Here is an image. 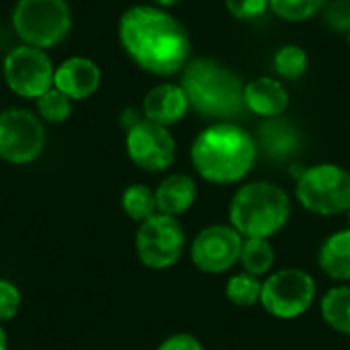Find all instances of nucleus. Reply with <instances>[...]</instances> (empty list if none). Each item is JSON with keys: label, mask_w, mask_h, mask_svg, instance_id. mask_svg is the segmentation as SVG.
I'll return each mask as SVG.
<instances>
[{"label": "nucleus", "mask_w": 350, "mask_h": 350, "mask_svg": "<svg viewBox=\"0 0 350 350\" xmlns=\"http://www.w3.org/2000/svg\"><path fill=\"white\" fill-rule=\"evenodd\" d=\"M295 199L316 215L332 217L350 209V172L338 164H316L306 168L295 185Z\"/></svg>", "instance_id": "nucleus-6"}, {"label": "nucleus", "mask_w": 350, "mask_h": 350, "mask_svg": "<svg viewBox=\"0 0 350 350\" xmlns=\"http://www.w3.org/2000/svg\"><path fill=\"white\" fill-rule=\"evenodd\" d=\"M347 217H349V228H350V209L347 211Z\"/></svg>", "instance_id": "nucleus-33"}, {"label": "nucleus", "mask_w": 350, "mask_h": 350, "mask_svg": "<svg viewBox=\"0 0 350 350\" xmlns=\"http://www.w3.org/2000/svg\"><path fill=\"white\" fill-rule=\"evenodd\" d=\"M320 314L332 330L350 336V287L328 289L320 299Z\"/></svg>", "instance_id": "nucleus-19"}, {"label": "nucleus", "mask_w": 350, "mask_h": 350, "mask_svg": "<svg viewBox=\"0 0 350 350\" xmlns=\"http://www.w3.org/2000/svg\"><path fill=\"white\" fill-rule=\"evenodd\" d=\"M187 236L176 217L156 213L139 224L135 234V250L148 269L164 271L174 267L185 252Z\"/></svg>", "instance_id": "nucleus-8"}, {"label": "nucleus", "mask_w": 350, "mask_h": 350, "mask_svg": "<svg viewBox=\"0 0 350 350\" xmlns=\"http://www.w3.org/2000/svg\"><path fill=\"white\" fill-rule=\"evenodd\" d=\"M226 297L236 308H252L260 304L262 297V281L250 273H238L234 275L226 285Z\"/></svg>", "instance_id": "nucleus-22"}, {"label": "nucleus", "mask_w": 350, "mask_h": 350, "mask_svg": "<svg viewBox=\"0 0 350 350\" xmlns=\"http://www.w3.org/2000/svg\"><path fill=\"white\" fill-rule=\"evenodd\" d=\"M37 111H39L41 119H45L49 123H62L72 115V98L66 96L55 86H51L47 92H43L37 98Z\"/></svg>", "instance_id": "nucleus-25"}, {"label": "nucleus", "mask_w": 350, "mask_h": 350, "mask_svg": "<svg viewBox=\"0 0 350 350\" xmlns=\"http://www.w3.org/2000/svg\"><path fill=\"white\" fill-rule=\"evenodd\" d=\"M256 156V139L232 121L209 125L191 146V162L197 174L213 185L242 180L252 170Z\"/></svg>", "instance_id": "nucleus-2"}, {"label": "nucleus", "mask_w": 350, "mask_h": 350, "mask_svg": "<svg viewBox=\"0 0 350 350\" xmlns=\"http://www.w3.org/2000/svg\"><path fill=\"white\" fill-rule=\"evenodd\" d=\"M256 146H260L267 156L275 160H283L289 158L299 148V131L291 121L283 117L267 119L258 129Z\"/></svg>", "instance_id": "nucleus-17"}, {"label": "nucleus", "mask_w": 350, "mask_h": 350, "mask_svg": "<svg viewBox=\"0 0 350 350\" xmlns=\"http://www.w3.org/2000/svg\"><path fill=\"white\" fill-rule=\"evenodd\" d=\"M347 43H349V49H350V31L347 33Z\"/></svg>", "instance_id": "nucleus-32"}, {"label": "nucleus", "mask_w": 350, "mask_h": 350, "mask_svg": "<svg viewBox=\"0 0 350 350\" xmlns=\"http://www.w3.org/2000/svg\"><path fill=\"white\" fill-rule=\"evenodd\" d=\"M244 236L232 226H207L191 244L193 265L207 275H224L240 262Z\"/></svg>", "instance_id": "nucleus-12"}, {"label": "nucleus", "mask_w": 350, "mask_h": 350, "mask_svg": "<svg viewBox=\"0 0 350 350\" xmlns=\"http://www.w3.org/2000/svg\"><path fill=\"white\" fill-rule=\"evenodd\" d=\"M4 80L8 88L23 98H39L53 86V66L45 49L18 45L4 57Z\"/></svg>", "instance_id": "nucleus-10"}, {"label": "nucleus", "mask_w": 350, "mask_h": 350, "mask_svg": "<svg viewBox=\"0 0 350 350\" xmlns=\"http://www.w3.org/2000/svg\"><path fill=\"white\" fill-rule=\"evenodd\" d=\"M125 148L131 162L146 172H162L176 158V142L168 127L139 119L127 129Z\"/></svg>", "instance_id": "nucleus-11"}, {"label": "nucleus", "mask_w": 350, "mask_h": 350, "mask_svg": "<svg viewBox=\"0 0 350 350\" xmlns=\"http://www.w3.org/2000/svg\"><path fill=\"white\" fill-rule=\"evenodd\" d=\"M328 0H269V8L283 21L301 23L316 16Z\"/></svg>", "instance_id": "nucleus-24"}, {"label": "nucleus", "mask_w": 350, "mask_h": 350, "mask_svg": "<svg viewBox=\"0 0 350 350\" xmlns=\"http://www.w3.org/2000/svg\"><path fill=\"white\" fill-rule=\"evenodd\" d=\"M156 193V205H158V213L162 215H170V217H178L183 213H187L195 201H197V183L189 176V174H168Z\"/></svg>", "instance_id": "nucleus-16"}, {"label": "nucleus", "mask_w": 350, "mask_h": 350, "mask_svg": "<svg viewBox=\"0 0 350 350\" xmlns=\"http://www.w3.org/2000/svg\"><path fill=\"white\" fill-rule=\"evenodd\" d=\"M326 25L334 31L349 33L350 31V0H334L326 8Z\"/></svg>", "instance_id": "nucleus-28"}, {"label": "nucleus", "mask_w": 350, "mask_h": 350, "mask_svg": "<svg viewBox=\"0 0 350 350\" xmlns=\"http://www.w3.org/2000/svg\"><path fill=\"white\" fill-rule=\"evenodd\" d=\"M45 148V127L27 109L0 113V158L10 164H29Z\"/></svg>", "instance_id": "nucleus-9"}, {"label": "nucleus", "mask_w": 350, "mask_h": 350, "mask_svg": "<svg viewBox=\"0 0 350 350\" xmlns=\"http://www.w3.org/2000/svg\"><path fill=\"white\" fill-rule=\"evenodd\" d=\"M226 8L234 18L252 21L267 12L269 0H226Z\"/></svg>", "instance_id": "nucleus-27"}, {"label": "nucleus", "mask_w": 350, "mask_h": 350, "mask_svg": "<svg viewBox=\"0 0 350 350\" xmlns=\"http://www.w3.org/2000/svg\"><path fill=\"white\" fill-rule=\"evenodd\" d=\"M318 262L324 275L334 281H350V228L330 234L320 252Z\"/></svg>", "instance_id": "nucleus-18"}, {"label": "nucleus", "mask_w": 350, "mask_h": 350, "mask_svg": "<svg viewBox=\"0 0 350 350\" xmlns=\"http://www.w3.org/2000/svg\"><path fill=\"white\" fill-rule=\"evenodd\" d=\"M273 66L275 72L285 78V80H297L308 72L310 59L306 49H301L299 45H283L277 49L275 57H273Z\"/></svg>", "instance_id": "nucleus-23"}, {"label": "nucleus", "mask_w": 350, "mask_h": 350, "mask_svg": "<svg viewBox=\"0 0 350 350\" xmlns=\"http://www.w3.org/2000/svg\"><path fill=\"white\" fill-rule=\"evenodd\" d=\"M158 350H205L201 340L193 334L187 332H178L168 336L166 340H162V345L158 347Z\"/></svg>", "instance_id": "nucleus-29"}, {"label": "nucleus", "mask_w": 350, "mask_h": 350, "mask_svg": "<svg viewBox=\"0 0 350 350\" xmlns=\"http://www.w3.org/2000/svg\"><path fill=\"white\" fill-rule=\"evenodd\" d=\"M53 86L72 100H84L92 96L100 86V70L88 57H68L53 72Z\"/></svg>", "instance_id": "nucleus-13"}, {"label": "nucleus", "mask_w": 350, "mask_h": 350, "mask_svg": "<svg viewBox=\"0 0 350 350\" xmlns=\"http://www.w3.org/2000/svg\"><path fill=\"white\" fill-rule=\"evenodd\" d=\"M316 299V281L301 269H281L262 281L260 306L277 320L304 316Z\"/></svg>", "instance_id": "nucleus-7"}, {"label": "nucleus", "mask_w": 350, "mask_h": 350, "mask_svg": "<svg viewBox=\"0 0 350 350\" xmlns=\"http://www.w3.org/2000/svg\"><path fill=\"white\" fill-rule=\"evenodd\" d=\"M12 27L25 45L49 49L68 37L72 12L66 0H18L12 8Z\"/></svg>", "instance_id": "nucleus-5"}, {"label": "nucleus", "mask_w": 350, "mask_h": 350, "mask_svg": "<svg viewBox=\"0 0 350 350\" xmlns=\"http://www.w3.org/2000/svg\"><path fill=\"white\" fill-rule=\"evenodd\" d=\"M244 105L258 117L275 119L281 117L289 107L287 88L269 76H260L248 84H244Z\"/></svg>", "instance_id": "nucleus-15"}, {"label": "nucleus", "mask_w": 350, "mask_h": 350, "mask_svg": "<svg viewBox=\"0 0 350 350\" xmlns=\"http://www.w3.org/2000/svg\"><path fill=\"white\" fill-rule=\"evenodd\" d=\"M240 265L246 273L260 277L271 273L275 265V250L273 244L267 238H244L242 252H240Z\"/></svg>", "instance_id": "nucleus-20"}, {"label": "nucleus", "mask_w": 350, "mask_h": 350, "mask_svg": "<svg viewBox=\"0 0 350 350\" xmlns=\"http://www.w3.org/2000/svg\"><path fill=\"white\" fill-rule=\"evenodd\" d=\"M8 349V340H6V332H4V328L0 326V350H6Z\"/></svg>", "instance_id": "nucleus-30"}, {"label": "nucleus", "mask_w": 350, "mask_h": 350, "mask_svg": "<svg viewBox=\"0 0 350 350\" xmlns=\"http://www.w3.org/2000/svg\"><path fill=\"white\" fill-rule=\"evenodd\" d=\"M180 86L191 109L203 117L232 121L246 109L244 84L236 72L213 57L189 59L183 68Z\"/></svg>", "instance_id": "nucleus-3"}, {"label": "nucleus", "mask_w": 350, "mask_h": 350, "mask_svg": "<svg viewBox=\"0 0 350 350\" xmlns=\"http://www.w3.org/2000/svg\"><path fill=\"white\" fill-rule=\"evenodd\" d=\"M154 4H158V6H172V4H178V2H183V0H152Z\"/></svg>", "instance_id": "nucleus-31"}, {"label": "nucleus", "mask_w": 350, "mask_h": 350, "mask_svg": "<svg viewBox=\"0 0 350 350\" xmlns=\"http://www.w3.org/2000/svg\"><path fill=\"white\" fill-rule=\"evenodd\" d=\"M21 308V291L14 283L0 279V324L8 322L16 316Z\"/></svg>", "instance_id": "nucleus-26"}, {"label": "nucleus", "mask_w": 350, "mask_h": 350, "mask_svg": "<svg viewBox=\"0 0 350 350\" xmlns=\"http://www.w3.org/2000/svg\"><path fill=\"white\" fill-rule=\"evenodd\" d=\"M142 111H144V119L170 127L187 117V113L191 111V105L180 84L162 82V84H156L146 94Z\"/></svg>", "instance_id": "nucleus-14"}, {"label": "nucleus", "mask_w": 350, "mask_h": 350, "mask_svg": "<svg viewBox=\"0 0 350 350\" xmlns=\"http://www.w3.org/2000/svg\"><path fill=\"white\" fill-rule=\"evenodd\" d=\"M230 226L244 238H271L291 217V199L275 183L254 180L236 191L230 203Z\"/></svg>", "instance_id": "nucleus-4"}, {"label": "nucleus", "mask_w": 350, "mask_h": 350, "mask_svg": "<svg viewBox=\"0 0 350 350\" xmlns=\"http://www.w3.org/2000/svg\"><path fill=\"white\" fill-rule=\"evenodd\" d=\"M121 207L129 219L144 224L146 219H150L158 213L156 193L146 185H131L121 195Z\"/></svg>", "instance_id": "nucleus-21"}, {"label": "nucleus", "mask_w": 350, "mask_h": 350, "mask_svg": "<svg viewBox=\"0 0 350 350\" xmlns=\"http://www.w3.org/2000/svg\"><path fill=\"white\" fill-rule=\"evenodd\" d=\"M119 41L125 53L154 76L183 72L191 59V39L185 27L160 6L127 8L119 18Z\"/></svg>", "instance_id": "nucleus-1"}]
</instances>
